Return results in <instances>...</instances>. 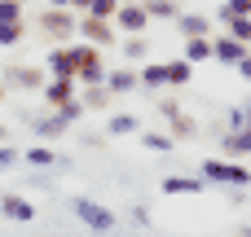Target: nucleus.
Listing matches in <instances>:
<instances>
[{"mask_svg": "<svg viewBox=\"0 0 251 237\" xmlns=\"http://www.w3.org/2000/svg\"><path fill=\"white\" fill-rule=\"evenodd\" d=\"M49 4H53V9H71V0H49Z\"/></svg>", "mask_w": 251, "mask_h": 237, "instance_id": "37", "label": "nucleus"}, {"mask_svg": "<svg viewBox=\"0 0 251 237\" xmlns=\"http://www.w3.org/2000/svg\"><path fill=\"white\" fill-rule=\"evenodd\" d=\"M225 4H229L234 13H251V0H225Z\"/></svg>", "mask_w": 251, "mask_h": 237, "instance_id": "34", "label": "nucleus"}, {"mask_svg": "<svg viewBox=\"0 0 251 237\" xmlns=\"http://www.w3.org/2000/svg\"><path fill=\"white\" fill-rule=\"evenodd\" d=\"M71 211H75V220H79L84 229H93V233H110V229L119 224V215H115L110 207L93 202V198H71Z\"/></svg>", "mask_w": 251, "mask_h": 237, "instance_id": "3", "label": "nucleus"}, {"mask_svg": "<svg viewBox=\"0 0 251 237\" xmlns=\"http://www.w3.org/2000/svg\"><path fill=\"white\" fill-rule=\"evenodd\" d=\"M49 79H75L79 75V44H53L44 57Z\"/></svg>", "mask_w": 251, "mask_h": 237, "instance_id": "4", "label": "nucleus"}, {"mask_svg": "<svg viewBox=\"0 0 251 237\" xmlns=\"http://www.w3.org/2000/svg\"><path fill=\"white\" fill-rule=\"evenodd\" d=\"M4 92H9V84H4V79H0V106H4Z\"/></svg>", "mask_w": 251, "mask_h": 237, "instance_id": "38", "label": "nucleus"}, {"mask_svg": "<svg viewBox=\"0 0 251 237\" xmlns=\"http://www.w3.org/2000/svg\"><path fill=\"white\" fill-rule=\"evenodd\" d=\"M0 211H4L13 224H31V220L40 215V211H35V207L22 198V194H4V198H0Z\"/></svg>", "mask_w": 251, "mask_h": 237, "instance_id": "14", "label": "nucleus"}, {"mask_svg": "<svg viewBox=\"0 0 251 237\" xmlns=\"http://www.w3.org/2000/svg\"><path fill=\"white\" fill-rule=\"evenodd\" d=\"M141 145L146 150H154V154H172V132H141Z\"/></svg>", "mask_w": 251, "mask_h": 237, "instance_id": "25", "label": "nucleus"}, {"mask_svg": "<svg viewBox=\"0 0 251 237\" xmlns=\"http://www.w3.org/2000/svg\"><path fill=\"white\" fill-rule=\"evenodd\" d=\"M22 163H31V167H57L62 158H57V150H53V145H44V141H35L31 150H22Z\"/></svg>", "mask_w": 251, "mask_h": 237, "instance_id": "20", "label": "nucleus"}, {"mask_svg": "<svg viewBox=\"0 0 251 237\" xmlns=\"http://www.w3.org/2000/svg\"><path fill=\"white\" fill-rule=\"evenodd\" d=\"M26 4H13V0H0V22H22L26 13H22Z\"/></svg>", "mask_w": 251, "mask_h": 237, "instance_id": "30", "label": "nucleus"}, {"mask_svg": "<svg viewBox=\"0 0 251 237\" xmlns=\"http://www.w3.org/2000/svg\"><path fill=\"white\" fill-rule=\"evenodd\" d=\"M212 185L203 176H163V194L168 198H194V194H207Z\"/></svg>", "mask_w": 251, "mask_h": 237, "instance_id": "12", "label": "nucleus"}, {"mask_svg": "<svg viewBox=\"0 0 251 237\" xmlns=\"http://www.w3.org/2000/svg\"><path fill=\"white\" fill-rule=\"evenodd\" d=\"M199 176L207 185H229V189H247L251 185V167H243L238 158H203Z\"/></svg>", "mask_w": 251, "mask_h": 237, "instance_id": "2", "label": "nucleus"}, {"mask_svg": "<svg viewBox=\"0 0 251 237\" xmlns=\"http://www.w3.org/2000/svg\"><path fill=\"white\" fill-rule=\"evenodd\" d=\"M238 75H243V79H247V84H251V53H247V57H243V62H238Z\"/></svg>", "mask_w": 251, "mask_h": 237, "instance_id": "35", "label": "nucleus"}, {"mask_svg": "<svg viewBox=\"0 0 251 237\" xmlns=\"http://www.w3.org/2000/svg\"><path fill=\"white\" fill-rule=\"evenodd\" d=\"M146 48H150V44H146V35H128V40H124V57H128V62H141V57H146Z\"/></svg>", "mask_w": 251, "mask_h": 237, "instance_id": "28", "label": "nucleus"}, {"mask_svg": "<svg viewBox=\"0 0 251 237\" xmlns=\"http://www.w3.org/2000/svg\"><path fill=\"white\" fill-rule=\"evenodd\" d=\"M115 26H119L124 35H141V31L150 26L146 0H124V4H119V13H115Z\"/></svg>", "mask_w": 251, "mask_h": 237, "instance_id": "7", "label": "nucleus"}, {"mask_svg": "<svg viewBox=\"0 0 251 237\" xmlns=\"http://www.w3.org/2000/svg\"><path fill=\"white\" fill-rule=\"evenodd\" d=\"M0 141H4V123H0Z\"/></svg>", "mask_w": 251, "mask_h": 237, "instance_id": "41", "label": "nucleus"}, {"mask_svg": "<svg viewBox=\"0 0 251 237\" xmlns=\"http://www.w3.org/2000/svg\"><path fill=\"white\" fill-rule=\"evenodd\" d=\"M190 79H194V62H185V57L168 62V88H185Z\"/></svg>", "mask_w": 251, "mask_h": 237, "instance_id": "23", "label": "nucleus"}, {"mask_svg": "<svg viewBox=\"0 0 251 237\" xmlns=\"http://www.w3.org/2000/svg\"><path fill=\"white\" fill-rule=\"evenodd\" d=\"M176 4H185V0H176Z\"/></svg>", "mask_w": 251, "mask_h": 237, "instance_id": "43", "label": "nucleus"}, {"mask_svg": "<svg viewBox=\"0 0 251 237\" xmlns=\"http://www.w3.org/2000/svg\"><path fill=\"white\" fill-rule=\"evenodd\" d=\"M4 84H18V88H44L49 84V70L44 66H4V75H0Z\"/></svg>", "mask_w": 251, "mask_h": 237, "instance_id": "10", "label": "nucleus"}, {"mask_svg": "<svg viewBox=\"0 0 251 237\" xmlns=\"http://www.w3.org/2000/svg\"><path fill=\"white\" fill-rule=\"evenodd\" d=\"M243 128H251V123H247V106H234V110H229V128H225V132H243Z\"/></svg>", "mask_w": 251, "mask_h": 237, "instance_id": "31", "label": "nucleus"}, {"mask_svg": "<svg viewBox=\"0 0 251 237\" xmlns=\"http://www.w3.org/2000/svg\"><path fill=\"white\" fill-rule=\"evenodd\" d=\"M22 163V150H13V145H0V167H18Z\"/></svg>", "mask_w": 251, "mask_h": 237, "instance_id": "32", "label": "nucleus"}, {"mask_svg": "<svg viewBox=\"0 0 251 237\" xmlns=\"http://www.w3.org/2000/svg\"><path fill=\"white\" fill-rule=\"evenodd\" d=\"M84 92H79V101H84V110H110V88L106 84H79Z\"/></svg>", "mask_w": 251, "mask_h": 237, "instance_id": "18", "label": "nucleus"}, {"mask_svg": "<svg viewBox=\"0 0 251 237\" xmlns=\"http://www.w3.org/2000/svg\"><path fill=\"white\" fill-rule=\"evenodd\" d=\"M172 26L181 31V40H207L212 26H216V18H212V13H185V9H181V18H176Z\"/></svg>", "mask_w": 251, "mask_h": 237, "instance_id": "9", "label": "nucleus"}, {"mask_svg": "<svg viewBox=\"0 0 251 237\" xmlns=\"http://www.w3.org/2000/svg\"><path fill=\"white\" fill-rule=\"evenodd\" d=\"M146 13L159 18V22H176L181 18V4L176 0H146Z\"/></svg>", "mask_w": 251, "mask_h": 237, "instance_id": "24", "label": "nucleus"}, {"mask_svg": "<svg viewBox=\"0 0 251 237\" xmlns=\"http://www.w3.org/2000/svg\"><path fill=\"white\" fill-rule=\"evenodd\" d=\"M13 4H31V0H13Z\"/></svg>", "mask_w": 251, "mask_h": 237, "instance_id": "42", "label": "nucleus"}, {"mask_svg": "<svg viewBox=\"0 0 251 237\" xmlns=\"http://www.w3.org/2000/svg\"><path fill=\"white\" fill-rule=\"evenodd\" d=\"M247 123H251V101H247Z\"/></svg>", "mask_w": 251, "mask_h": 237, "instance_id": "40", "label": "nucleus"}, {"mask_svg": "<svg viewBox=\"0 0 251 237\" xmlns=\"http://www.w3.org/2000/svg\"><path fill=\"white\" fill-rule=\"evenodd\" d=\"M115 35H119V26H115V22L79 13V35H75L79 44H93V48H115Z\"/></svg>", "mask_w": 251, "mask_h": 237, "instance_id": "5", "label": "nucleus"}, {"mask_svg": "<svg viewBox=\"0 0 251 237\" xmlns=\"http://www.w3.org/2000/svg\"><path fill=\"white\" fill-rule=\"evenodd\" d=\"M26 35V22H0V48H13Z\"/></svg>", "mask_w": 251, "mask_h": 237, "instance_id": "27", "label": "nucleus"}, {"mask_svg": "<svg viewBox=\"0 0 251 237\" xmlns=\"http://www.w3.org/2000/svg\"><path fill=\"white\" fill-rule=\"evenodd\" d=\"M238 237H251V229H238Z\"/></svg>", "mask_w": 251, "mask_h": 237, "instance_id": "39", "label": "nucleus"}, {"mask_svg": "<svg viewBox=\"0 0 251 237\" xmlns=\"http://www.w3.org/2000/svg\"><path fill=\"white\" fill-rule=\"evenodd\" d=\"M106 88H110L115 97H124V92H132V88H141V75H137L132 66H115V70H106Z\"/></svg>", "mask_w": 251, "mask_h": 237, "instance_id": "16", "label": "nucleus"}, {"mask_svg": "<svg viewBox=\"0 0 251 237\" xmlns=\"http://www.w3.org/2000/svg\"><path fill=\"white\" fill-rule=\"evenodd\" d=\"M137 75H141L146 88H168V62H146Z\"/></svg>", "mask_w": 251, "mask_h": 237, "instance_id": "22", "label": "nucleus"}, {"mask_svg": "<svg viewBox=\"0 0 251 237\" xmlns=\"http://www.w3.org/2000/svg\"><path fill=\"white\" fill-rule=\"evenodd\" d=\"M35 31H40L44 40H53V44H75V35H79V13L49 4L44 13H35Z\"/></svg>", "mask_w": 251, "mask_h": 237, "instance_id": "1", "label": "nucleus"}, {"mask_svg": "<svg viewBox=\"0 0 251 237\" xmlns=\"http://www.w3.org/2000/svg\"><path fill=\"white\" fill-rule=\"evenodd\" d=\"M71 9H75V13H88V9H93V0H71Z\"/></svg>", "mask_w": 251, "mask_h": 237, "instance_id": "36", "label": "nucleus"}, {"mask_svg": "<svg viewBox=\"0 0 251 237\" xmlns=\"http://www.w3.org/2000/svg\"><path fill=\"white\" fill-rule=\"evenodd\" d=\"M119 4H124V0H93V9H88V18H106V22H115V13H119Z\"/></svg>", "mask_w": 251, "mask_h": 237, "instance_id": "29", "label": "nucleus"}, {"mask_svg": "<svg viewBox=\"0 0 251 237\" xmlns=\"http://www.w3.org/2000/svg\"><path fill=\"white\" fill-rule=\"evenodd\" d=\"M31 132H35V141H57V136H66V132H71V119H66L62 110H53V114L35 119V123H31Z\"/></svg>", "mask_w": 251, "mask_h": 237, "instance_id": "13", "label": "nucleus"}, {"mask_svg": "<svg viewBox=\"0 0 251 237\" xmlns=\"http://www.w3.org/2000/svg\"><path fill=\"white\" fill-rule=\"evenodd\" d=\"M106 132H110V136H137V132H141V119L128 114V110H119V114L106 119Z\"/></svg>", "mask_w": 251, "mask_h": 237, "instance_id": "19", "label": "nucleus"}, {"mask_svg": "<svg viewBox=\"0 0 251 237\" xmlns=\"http://www.w3.org/2000/svg\"><path fill=\"white\" fill-rule=\"evenodd\" d=\"M247 53H251V44L234 40L229 31H225V35H216V62H225V66H238V62H243Z\"/></svg>", "mask_w": 251, "mask_h": 237, "instance_id": "15", "label": "nucleus"}, {"mask_svg": "<svg viewBox=\"0 0 251 237\" xmlns=\"http://www.w3.org/2000/svg\"><path fill=\"white\" fill-rule=\"evenodd\" d=\"M225 31H229L234 40H243V44H251V13H234V18L225 22Z\"/></svg>", "mask_w": 251, "mask_h": 237, "instance_id": "26", "label": "nucleus"}, {"mask_svg": "<svg viewBox=\"0 0 251 237\" xmlns=\"http://www.w3.org/2000/svg\"><path fill=\"white\" fill-rule=\"evenodd\" d=\"M221 154H225V158H251V128L225 132V136H221Z\"/></svg>", "mask_w": 251, "mask_h": 237, "instance_id": "17", "label": "nucleus"}, {"mask_svg": "<svg viewBox=\"0 0 251 237\" xmlns=\"http://www.w3.org/2000/svg\"><path fill=\"white\" fill-rule=\"evenodd\" d=\"M75 88H79V79H49V84L40 88V97H44L49 110H62V106L75 101Z\"/></svg>", "mask_w": 251, "mask_h": 237, "instance_id": "11", "label": "nucleus"}, {"mask_svg": "<svg viewBox=\"0 0 251 237\" xmlns=\"http://www.w3.org/2000/svg\"><path fill=\"white\" fill-rule=\"evenodd\" d=\"M159 114L168 119V132H172V141H194L203 128L194 123V114H185L176 101H159Z\"/></svg>", "mask_w": 251, "mask_h": 237, "instance_id": "6", "label": "nucleus"}, {"mask_svg": "<svg viewBox=\"0 0 251 237\" xmlns=\"http://www.w3.org/2000/svg\"><path fill=\"white\" fill-rule=\"evenodd\" d=\"M181 57L194 62V66H199V62H212V57H216V40H212V35H207V40H185V53H181Z\"/></svg>", "mask_w": 251, "mask_h": 237, "instance_id": "21", "label": "nucleus"}, {"mask_svg": "<svg viewBox=\"0 0 251 237\" xmlns=\"http://www.w3.org/2000/svg\"><path fill=\"white\" fill-rule=\"evenodd\" d=\"M132 220L137 224H150V207H132Z\"/></svg>", "mask_w": 251, "mask_h": 237, "instance_id": "33", "label": "nucleus"}, {"mask_svg": "<svg viewBox=\"0 0 251 237\" xmlns=\"http://www.w3.org/2000/svg\"><path fill=\"white\" fill-rule=\"evenodd\" d=\"M79 84H106V57L93 44H79Z\"/></svg>", "mask_w": 251, "mask_h": 237, "instance_id": "8", "label": "nucleus"}]
</instances>
